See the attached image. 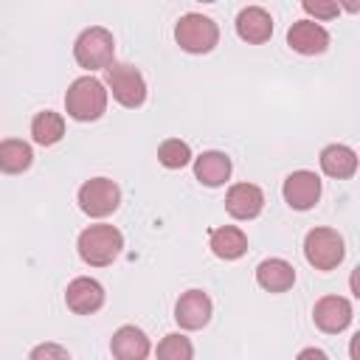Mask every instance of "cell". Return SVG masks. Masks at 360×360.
Wrapping results in <instances>:
<instances>
[{
  "label": "cell",
  "instance_id": "3957f363",
  "mask_svg": "<svg viewBox=\"0 0 360 360\" xmlns=\"http://www.w3.org/2000/svg\"><path fill=\"white\" fill-rule=\"evenodd\" d=\"M73 59L79 62V68L84 70H107L110 65H115V39L107 28L101 25H93V28H84L76 42H73Z\"/></svg>",
  "mask_w": 360,
  "mask_h": 360
},
{
  "label": "cell",
  "instance_id": "e0dca14e",
  "mask_svg": "<svg viewBox=\"0 0 360 360\" xmlns=\"http://www.w3.org/2000/svg\"><path fill=\"white\" fill-rule=\"evenodd\" d=\"M231 169H233L231 166V158L225 152H217V149H208V152H202V155L194 158V177L202 186H211V188L228 183Z\"/></svg>",
  "mask_w": 360,
  "mask_h": 360
},
{
  "label": "cell",
  "instance_id": "603a6c76",
  "mask_svg": "<svg viewBox=\"0 0 360 360\" xmlns=\"http://www.w3.org/2000/svg\"><path fill=\"white\" fill-rule=\"evenodd\" d=\"M155 354H158V360H191L194 357V346H191V340L186 335L172 332L158 343Z\"/></svg>",
  "mask_w": 360,
  "mask_h": 360
},
{
  "label": "cell",
  "instance_id": "7402d4cb",
  "mask_svg": "<svg viewBox=\"0 0 360 360\" xmlns=\"http://www.w3.org/2000/svg\"><path fill=\"white\" fill-rule=\"evenodd\" d=\"M158 160L166 169H183V166L191 163V146L186 141H180V138H166L158 146Z\"/></svg>",
  "mask_w": 360,
  "mask_h": 360
},
{
  "label": "cell",
  "instance_id": "5bb4252c",
  "mask_svg": "<svg viewBox=\"0 0 360 360\" xmlns=\"http://www.w3.org/2000/svg\"><path fill=\"white\" fill-rule=\"evenodd\" d=\"M110 352L115 360H146L152 352V343L141 326L124 323L115 329V335L110 340Z\"/></svg>",
  "mask_w": 360,
  "mask_h": 360
},
{
  "label": "cell",
  "instance_id": "f1b7e54d",
  "mask_svg": "<svg viewBox=\"0 0 360 360\" xmlns=\"http://www.w3.org/2000/svg\"><path fill=\"white\" fill-rule=\"evenodd\" d=\"M338 6L346 8V11H360V0H340Z\"/></svg>",
  "mask_w": 360,
  "mask_h": 360
},
{
  "label": "cell",
  "instance_id": "4316f807",
  "mask_svg": "<svg viewBox=\"0 0 360 360\" xmlns=\"http://www.w3.org/2000/svg\"><path fill=\"white\" fill-rule=\"evenodd\" d=\"M349 357L352 360H360V329L352 335V340H349Z\"/></svg>",
  "mask_w": 360,
  "mask_h": 360
},
{
  "label": "cell",
  "instance_id": "d6986e66",
  "mask_svg": "<svg viewBox=\"0 0 360 360\" xmlns=\"http://www.w3.org/2000/svg\"><path fill=\"white\" fill-rule=\"evenodd\" d=\"M256 281H259V287L267 290V292H287V290L295 284V267H292L290 262L278 259V256L264 259V262H259V267H256Z\"/></svg>",
  "mask_w": 360,
  "mask_h": 360
},
{
  "label": "cell",
  "instance_id": "30bf717a",
  "mask_svg": "<svg viewBox=\"0 0 360 360\" xmlns=\"http://www.w3.org/2000/svg\"><path fill=\"white\" fill-rule=\"evenodd\" d=\"M211 309L214 307H211L208 292H202V290H186L177 298V304H174V321L180 323V329L194 332V329H202L211 321Z\"/></svg>",
  "mask_w": 360,
  "mask_h": 360
},
{
  "label": "cell",
  "instance_id": "8992f818",
  "mask_svg": "<svg viewBox=\"0 0 360 360\" xmlns=\"http://www.w3.org/2000/svg\"><path fill=\"white\" fill-rule=\"evenodd\" d=\"M121 202V188L115 180L110 177H90L82 183L79 188V208L87 214V217H110Z\"/></svg>",
  "mask_w": 360,
  "mask_h": 360
},
{
  "label": "cell",
  "instance_id": "9a60e30c",
  "mask_svg": "<svg viewBox=\"0 0 360 360\" xmlns=\"http://www.w3.org/2000/svg\"><path fill=\"white\" fill-rule=\"evenodd\" d=\"M236 34L250 45H262L273 37V17L262 6H248L236 14Z\"/></svg>",
  "mask_w": 360,
  "mask_h": 360
},
{
  "label": "cell",
  "instance_id": "7c38bea8",
  "mask_svg": "<svg viewBox=\"0 0 360 360\" xmlns=\"http://www.w3.org/2000/svg\"><path fill=\"white\" fill-rule=\"evenodd\" d=\"M264 208V191L256 183H233L225 194V211L233 219H253Z\"/></svg>",
  "mask_w": 360,
  "mask_h": 360
},
{
  "label": "cell",
  "instance_id": "ba28073f",
  "mask_svg": "<svg viewBox=\"0 0 360 360\" xmlns=\"http://www.w3.org/2000/svg\"><path fill=\"white\" fill-rule=\"evenodd\" d=\"M281 194H284V202L295 211H309L318 197H321V177L309 169H295L287 174L284 186H281Z\"/></svg>",
  "mask_w": 360,
  "mask_h": 360
},
{
  "label": "cell",
  "instance_id": "9c48e42d",
  "mask_svg": "<svg viewBox=\"0 0 360 360\" xmlns=\"http://www.w3.org/2000/svg\"><path fill=\"white\" fill-rule=\"evenodd\" d=\"M312 321L321 332L338 335L352 323V304L343 295H323L312 307Z\"/></svg>",
  "mask_w": 360,
  "mask_h": 360
},
{
  "label": "cell",
  "instance_id": "7a4b0ae2",
  "mask_svg": "<svg viewBox=\"0 0 360 360\" xmlns=\"http://www.w3.org/2000/svg\"><path fill=\"white\" fill-rule=\"evenodd\" d=\"M107 96L110 90L96 76H79L65 93V110L76 121H96L107 110Z\"/></svg>",
  "mask_w": 360,
  "mask_h": 360
},
{
  "label": "cell",
  "instance_id": "4fadbf2b",
  "mask_svg": "<svg viewBox=\"0 0 360 360\" xmlns=\"http://www.w3.org/2000/svg\"><path fill=\"white\" fill-rule=\"evenodd\" d=\"M65 304L68 309H73L76 315H93L96 309H101L104 304V287L90 278V276H79L68 284L65 290Z\"/></svg>",
  "mask_w": 360,
  "mask_h": 360
},
{
  "label": "cell",
  "instance_id": "83f0119b",
  "mask_svg": "<svg viewBox=\"0 0 360 360\" xmlns=\"http://www.w3.org/2000/svg\"><path fill=\"white\" fill-rule=\"evenodd\" d=\"M349 287H352L354 298H360V264L352 270V276H349Z\"/></svg>",
  "mask_w": 360,
  "mask_h": 360
},
{
  "label": "cell",
  "instance_id": "5b68a950",
  "mask_svg": "<svg viewBox=\"0 0 360 360\" xmlns=\"http://www.w3.org/2000/svg\"><path fill=\"white\" fill-rule=\"evenodd\" d=\"M304 256L315 270H335L346 256L343 236L335 228H312L304 236Z\"/></svg>",
  "mask_w": 360,
  "mask_h": 360
},
{
  "label": "cell",
  "instance_id": "277c9868",
  "mask_svg": "<svg viewBox=\"0 0 360 360\" xmlns=\"http://www.w3.org/2000/svg\"><path fill=\"white\" fill-rule=\"evenodd\" d=\"M174 39L186 53H208L219 42V28L211 17L188 11L174 25Z\"/></svg>",
  "mask_w": 360,
  "mask_h": 360
},
{
  "label": "cell",
  "instance_id": "ffe728a7",
  "mask_svg": "<svg viewBox=\"0 0 360 360\" xmlns=\"http://www.w3.org/2000/svg\"><path fill=\"white\" fill-rule=\"evenodd\" d=\"M65 135V118L53 110H42L31 118V138L39 143V146H53L59 143Z\"/></svg>",
  "mask_w": 360,
  "mask_h": 360
},
{
  "label": "cell",
  "instance_id": "ac0fdd59",
  "mask_svg": "<svg viewBox=\"0 0 360 360\" xmlns=\"http://www.w3.org/2000/svg\"><path fill=\"white\" fill-rule=\"evenodd\" d=\"M208 248L217 259H225V262H233L239 256H245L248 250V236L242 228L236 225H219L208 233Z\"/></svg>",
  "mask_w": 360,
  "mask_h": 360
},
{
  "label": "cell",
  "instance_id": "8fae6325",
  "mask_svg": "<svg viewBox=\"0 0 360 360\" xmlns=\"http://www.w3.org/2000/svg\"><path fill=\"white\" fill-rule=\"evenodd\" d=\"M287 45L301 56H315L329 48V31L315 20H298L287 31Z\"/></svg>",
  "mask_w": 360,
  "mask_h": 360
},
{
  "label": "cell",
  "instance_id": "44dd1931",
  "mask_svg": "<svg viewBox=\"0 0 360 360\" xmlns=\"http://www.w3.org/2000/svg\"><path fill=\"white\" fill-rule=\"evenodd\" d=\"M34 160V152L25 141H17V138H6L0 143V169L6 174H20L31 166Z\"/></svg>",
  "mask_w": 360,
  "mask_h": 360
},
{
  "label": "cell",
  "instance_id": "d4e9b609",
  "mask_svg": "<svg viewBox=\"0 0 360 360\" xmlns=\"http://www.w3.org/2000/svg\"><path fill=\"white\" fill-rule=\"evenodd\" d=\"M28 360H70V354L59 343H39V346L31 349Z\"/></svg>",
  "mask_w": 360,
  "mask_h": 360
},
{
  "label": "cell",
  "instance_id": "52a82bcc",
  "mask_svg": "<svg viewBox=\"0 0 360 360\" xmlns=\"http://www.w3.org/2000/svg\"><path fill=\"white\" fill-rule=\"evenodd\" d=\"M107 90L112 93V98L121 104V107H141L146 101V82L141 76L138 68L132 65H110L107 68Z\"/></svg>",
  "mask_w": 360,
  "mask_h": 360
},
{
  "label": "cell",
  "instance_id": "cb8c5ba5",
  "mask_svg": "<svg viewBox=\"0 0 360 360\" xmlns=\"http://www.w3.org/2000/svg\"><path fill=\"white\" fill-rule=\"evenodd\" d=\"M301 8H304L309 17H315V20H335V17L340 14L338 0H304Z\"/></svg>",
  "mask_w": 360,
  "mask_h": 360
},
{
  "label": "cell",
  "instance_id": "2e32d148",
  "mask_svg": "<svg viewBox=\"0 0 360 360\" xmlns=\"http://www.w3.org/2000/svg\"><path fill=\"white\" fill-rule=\"evenodd\" d=\"M357 152L346 143H329L321 149V169L326 177H335V180H346L357 172Z\"/></svg>",
  "mask_w": 360,
  "mask_h": 360
},
{
  "label": "cell",
  "instance_id": "6da1fadb",
  "mask_svg": "<svg viewBox=\"0 0 360 360\" xmlns=\"http://www.w3.org/2000/svg\"><path fill=\"white\" fill-rule=\"evenodd\" d=\"M79 256L84 264L90 267H107L118 259L121 248H124V233L115 228V225H107V222H98V225H90L79 233Z\"/></svg>",
  "mask_w": 360,
  "mask_h": 360
},
{
  "label": "cell",
  "instance_id": "484cf974",
  "mask_svg": "<svg viewBox=\"0 0 360 360\" xmlns=\"http://www.w3.org/2000/svg\"><path fill=\"white\" fill-rule=\"evenodd\" d=\"M295 360H329V357H326V352H323V349L307 346V349H301V352H298V357H295Z\"/></svg>",
  "mask_w": 360,
  "mask_h": 360
}]
</instances>
